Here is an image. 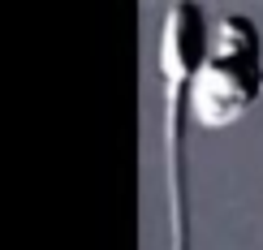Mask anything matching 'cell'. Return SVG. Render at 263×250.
Instances as JSON below:
<instances>
[{
	"mask_svg": "<svg viewBox=\"0 0 263 250\" xmlns=\"http://www.w3.org/2000/svg\"><path fill=\"white\" fill-rule=\"evenodd\" d=\"M212 17L203 5H168L160 17V91H164V177H168V250H190V156H185V125L190 112V86L203 65Z\"/></svg>",
	"mask_w": 263,
	"mask_h": 250,
	"instance_id": "cell-1",
	"label": "cell"
},
{
	"mask_svg": "<svg viewBox=\"0 0 263 250\" xmlns=\"http://www.w3.org/2000/svg\"><path fill=\"white\" fill-rule=\"evenodd\" d=\"M263 100V35L250 13H216L203 65L190 86V112L203 129L237 125Z\"/></svg>",
	"mask_w": 263,
	"mask_h": 250,
	"instance_id": "cell-2",
	"label": "cell"
}]
</instances>
